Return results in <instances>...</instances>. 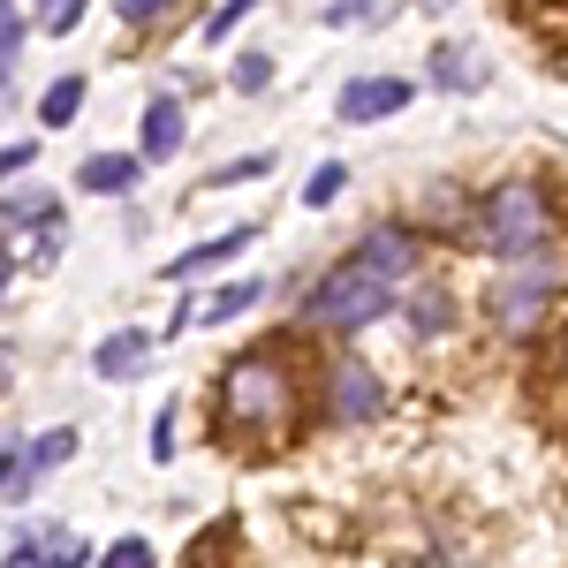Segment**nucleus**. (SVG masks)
I'll use <instances>...</instances> for the list:
<instances>
[{
    "label": "nucleus",
    "instance_id": "nucleus-26",
    "mask_svg": "<svg viewBox=\"0 0 568 568\" xmlns=\"http://www.w3.org/2000/svg\"><path fill=\"white\" fill-rule=\"evenodd\" d=\"M168 455H175V417H160V425H152V463H168Z\"/></svg>",
    "mask_w": 568,
    "mask_h": 568
},
{
    "label": "nucleus",
    "instance_id": "nucleus-13",
    "mask_svg": "<svg viewBox=\"0 0 568 568\" xmlns=\"http://www.w3.org/2000/svg\"><path fill=\"white\" fill-rule=\"evenodd\" d=\"M258 296H265V281H227V288H220V296H205L190 318H197V326H227V318H243Z\"/></svg>",
    "mask_w": 568,
    "mask_h": 568
},
{
    "label": "nucleus",
    "instance_id": "nucleus-5",
    "mask_svg": "<svg viewBox=\"0 0 568 568\" xmlns=\"http://www.w3.org/2000/svg\"><path fill=\"white\" fill-rule=\"evenodd\" d=\"M379 409H387V379L364 356H334L326 364V417L334 425H372Z\"/></svg>",
    "mask_w": 568,
    "mask_h": 568
},
{
    "label": "nucleus",
    "instance_id": "nucleus-25",
    "mask_svg": "<svg viewBox=\"0 0 568 568\" xmlns=\"http://www.w3.org/2000/svg\"><path fill=\"white\" fill-rule=\"evenodd\" d=\"M0 168H8V182H16L23 168H39V144H8V152H0Z\"/></svg>",
    "mask_w": 568,
    "mask_h": 568
},
{
    "label": "nucleus",
    "instance_id": "nucleus-21",
    "mask_svg": "<svg viewBox=\"0 0 568 568\" xmlns=\"http://www.w3.org/2000/svg\"><path fill=\"white\" fill-rule=\"evenodd\" d=\"M251 8H258V0H227V8H213V16H205V45L235 39V23H243V16H251Z\"/></svg>",
    "mask_w": 568,
    "mask_h": 568
},
{
    "label": "nucleus",
    "instance_id": "nucleus-28",
    "mask_svg": "<svg viewBox=\"0 0 568 568\" xmlns=\"http://www.w3.org/2000/svg\"><path fill=\"white\" fill-rule=\"evenodd\" d=\"M561 379H568V326H561Z\"/></svg>",
    "mask_w": 568,
    "mask_h": 568
},
{
    "label": "nucleus",
    "instance_id": "nucleus-14",
    "mask_svg": "<svg viewBox=\"0 0 568 568\" xmlns=\"http://www.w3.org/2000/svg\"><path fill=\"white\" fill-rule=\"evenodd\" d=\"M77 106H84V77H53L45 99H39V122H45V130H69V122H77Z\"/></svg>",
    "mask_w": 568,
    "mask_h": 568
},
{
    "label": "nucleus",
    "instance_id": "nucleus-11",
    "mask_svg": "<svg viewBox=\"0 0 568 568\" xmlns=\"http://www.w3.org/2000/svg\"><path fill=\"white\" fill-rule=\"evenodd\" d=\"M136 175H144L136 152H91L84 168H77V182H84L91 197H122V190H136Z\"/></svg>",
    "mask_w": 568,
    "mask_h": 568
},
{
    "label": "nucleus",
    "instance_id": "nucleus-27",
    "mask_svg": "<svg viewBox=\"0 0 568 568\" xmlns=\"http://www.w3.org/2000/svg\"><path fill=\"white\" fill-rule=\"evenodd\" d=\"M425 568H485V561H470V554H433Z\"/></svg>",
    "mask_w": 568,
    "mask_h": 568
},
{
    "label": "nucleus",
    "instance_id": "nucleus-29",
    "mask_svg": "<svg viewBox=\"0 0 568 568\" xmlns=\"http://www.w3.org/2000/svg\"><path fill=\"white\" fill-rule=\"evenodd\" d=\"M417 8H447V0H417Z\"/></svg>",
    "mask_w": 568,
    "mask_h": 568
},
{
    "label": "nucleus",
    "instance_id": "nucleus-4",
    "mask_svg": "<svg viewBox=\"0 0 568 568\" xmlns=\"http://www.w3.org/2000/svg\"><path fill=\"white\" fill-rule=\"evenodd\" d=\"M554 296H561V273L538 251V258H516V273H500V281L485 288V311H493V326H500L508 342H530V334L546 326Z\"/></svg>",
    "mask_w": 568,
    "mask_h": 568
},
{
    "label": "nucleus",
    "instance_id": "nucleus-7",
    "mask_svg": "<svg viewBox=\"0 0 568 568\" xmlns=\"http://www.w3.org/2000/svg\"><path fill=\"white\" fill-rule=\"evenodd\" d=\"M356 265H372L379 281H409V273H417V227H402V220H379V227L356 243Z\"/></svg>",
    "mask_w": 568,
    "mask_h": 568
},
{
    "label": "nucleus",
    "instance_id": "nucleus-18",
    "mask_svg": "<svg viewBox=\"0 0 568 568\" xmlns=\"http://www.w3.org/2000/svg\"><path fill=\"white\" fill-rule=\"evenodd\" d=\"M342 190H349V168H342V160H326V168L304 182V205H334Z\"/></svg>",
    "mask_w": 568,
    "mask_h": 568
},
{
    "label": "nucleus",
    "instance_id": "nucleus-23",
    "mask_svg": "<svg viewBox=\"0 0 568 568\" xmlns=\"http://www.w3.org/2000/svg\"><path fill=\"white\" fill-rule=\"evenodd\" d=\"M45 31H77V16H84V0H39Z\"/></svg>",
    "mask_w": 568,
    "mask_h": 568
},
{
    "label": "nucleus",
    "instance_id": "nucleus-9",
    "mask_svg": "<svg viewBox=\"0 0 568 568\" xmlns=\"http://www.w3.org/2000/svg\"><path fill=\"white\" fill-rule=\"evenodd\" d=\"M152 349H160V342H152L144 326H122V334H106V342L91 349V372H99V379H136V372L152 364Z\"/></svg>",
    "mask_w": 568,
    "mask_h": 568
},
{
    "label": "nucleus",
    "instance_id": "nucleus-12",
    "mask_svg": "<svg viewBox=\"0 0 568 568\" xmlns=\"http://www.w3.org/2000/svg\"><path fill=\"white\" fill-rule=\"evenodd\" d=\"M251 235H258V220H243V227H227V235H213V243L182 251V258L168 265V281H190V273H213V265H227L235 251H251Z\"/></svg>",
    "mask_w": 568,
    "mask_h": 568
},
{
    "label": "nucleus",
    "instance_id": "nucleus-2",
    "mask_svg": "<svg viewBox=\"0 0 568 568\" xmlns=\"http://www.w3.org/2000/svg\"><path fill=\"white\" fill-rule=\"evenodd\" d=\"M470 235H478L485 251H500V258H538L554 243V197H546V182L538 175L493 182L478 220H470Z\"/></svg>",
    "mask_w": 568,
    "mask_h": 568
},
{
    "label": "nucleus",
    "instance_id": "nucleus-20",
    "mask_svg": "<svg viewBox=\"0 0 568 568\" xmlns=\"http://www.w3.org/2000/svg\"><path fill=\"white\" fill-rule=\"evenodd\" d=\"M23 39H31V31H23V8H16V0H0V61H8V69H16Z\"/></svg>",
    "mask_w": 568,
    "mask_h": 568
},
{
    "label": "nucleus",
    "instance_id": "nucleus-16",
    "mask_svg": "<svg viewBox=\"0 0 568 568\" xmlns=\"http://www.w3.org/2000/svg\"><path fill=\"white\" fill-rule=\"evenodd\" d=\"M39 546H53V530L45 524H16V538H8V568H53Z\"/></svg>",
    "mask_w": 568,
    "mask_h": 568
},
{
    "label": "nucleus",
    "instance_id": "nucleus-1",
    "mask_svg": "<svg viewBox=\"0 0 568 568\" xmlns=\"http://www.w3.org/2000/svg\"><path fill=\"white\" fill-rule=\"evenodd\" d=\"M213 409L220 433L235 447H281L296 409H304V387H296V364L281 356V342H258V349L227 356L213 379Z\"/></svg>",
    "mask_w": 568,
    "mask_h": 568
},
{
    "label": "nucleus",
    "instance_id": "nucleus-15",
    "mask_svg": "<svg viewBox=\"0 0 568 568\" xmlns=\"http://www.w3.org/2000/svg\"><path fill=\"white\" fill-rule=\"evenodd\" d=\"M433 84H447V91H478V84H485L478 53H463V45H439V53H433Z\"/></svg>",
    "mask_w": 568,
    "mask_h": 568
},
{
    "label": "nucleus",
    "instance_id": "nucleus-8",
    "mask_svg": "<svg viewBox=\"0 0 568 568\" xmlns=\"http://www.w3.org/2000/svg\"><path fill=\"white\" fill-rule=\"evenodd\" d=\"M182 99H152V106H144V122H136V160H144V168H160V160H175L182 152Z\"/></svg>",
    "mask_w": 568,
    "mask_h": 568
},
{
    "label": "nucleus",
    "instance_id": "nucleus-10",
    "mask_svg": "<svg viewBox=\"0 0 568 568\" xmlns=\"http://www.w3.org/2000/svg\"><path fill=\"white\" fill-rule=\"evenodd\" d=\"M402 296H409V334H417V342L455 334V296H447L439 281H417V288H402Z\"/></svg>",
    "mask_w": 568,
    "mask_h": 568
},
{
    "label": "nucleus",
    "instance_id": "nucleus-6",
    "mask_svg": "<svg viewBox=\"0 0 568 568\" xmlns=\"http://www.w3.org/2000/svg\"><path fill=\"white\" fill-rule=\"evenodd\" d=\"M409 77H356V84H342V99H334V114L342 122H387V114H402L409 106Z\"/></svg>",
    "mask_w": 568,
    "mask_h": 568
},
{
    "label": "nucleus",
    "instance_id": "nucleus-3",
    "mask_svg": "<svg viewBox=\"0 0 568 568\" xmlns=\"http://www.w3.org/2000/svg\"><path fill=\"white\" fill-rule=\"evenodd\" d=\"M394 281H379L372 265H356V258H342L334 273H318V288L304 296V318L311 326H326V334H364L372 318H387L394 311Z\"/></svg>",
    "mask_w": 568,
    "mask_h": 568
},
{
    "label": "nucleus",
    "instance_id": "nucleus-24",
    "mask_svg": "<svg viewBox=\"0 0 568 568\" xmlns=\"http://www.w3.org/2000/svg\"><path fill=\"white\" fill-rule=\"evenodd\" d=\"M175 0H122V23H160Z\"/></svg>",
    "mask_w": 568,
    "mask_h": 568
},
{
    "label": "nucleus",
    "instance_id": "nucleus-22",
    "mask_svg": "<svg viewBox=\"0 0 568 568\" xmlns=\"http://www.w3.org/2000/svg\"><path fill=\"white\" fill-rule=\"evenodd\" d=\"M99 568H152V546H144V538H114V546L99 554Z\"/></svg>",
    "mask_w": 568,
    "mask_h": 568
},
{
    "label": "nucleus",
    "instance_id": "nucleus-17",
    "mask_svg": "<svg viewBox=\"0 0 568 568\" xmlns=\"http://www.w3.org/2000/svg\"><path fill=\"white\" fill-rule=\"evenodd\" d=\"M273 168H281L273 152H243L235 168H213V190H227V182H265V175H273Z\"/></svg>",
    "mask_w": 568,
    "mask_h": 568
},
{
    "label": "nucleus",
    "instance_id": "nucleus-19",
    "mask_svg": "<svg viewBox=\"0 0 568 568\" xmlns=\"http://www.w3.org/2000/svg\"><path fill=\"white\" fill-rule=\"evenodd\" d=\"M227 84H235V91H265V84H273V53H243V61L227 69Z\"/></svg>",
    "mask_w": 568,
    "mask_h": 568
}]
</instances>
